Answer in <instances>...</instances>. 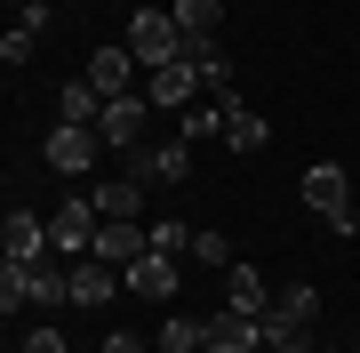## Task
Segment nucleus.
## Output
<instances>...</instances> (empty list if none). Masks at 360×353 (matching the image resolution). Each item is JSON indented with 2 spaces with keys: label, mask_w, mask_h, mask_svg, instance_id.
<instances>
[{
  "label": "nucleus",
  "mask_w": 360,
  "mask_h": 353,
  "mask_svg": "<svg viewBox=\"0 0 360 353\" xmlns=\"http://www.w3.org/2000/svg\"><path fill=\"white\" fill-rule=\"evenodd\" d=\"M304 209H321V217L336 225V241L360 233V217H352V177L336 169V161H312V169H304Z\"/></svg>",
  "instance_id": "f257e3e1"
},
{
  "label": "nucleus",
  "mask_w": 360,
  "mask_h": 353,
  "mask_svg": "<svg viewBox=\"0 0 360 353\" xmlns=\"http://www.w3.org/2000/svg\"><path fill=\"white\" fill-rule=\"evenodd\" d=\"M96 233H104V209H96L89 193H65L49 209V249H56V257H89Z\"/></svg>",
  "instance_id": "f03ea898"
},
{
  "label": "nucleus",
  "mask_w": 360,
  "mask_h": 353,
  "mask_svg": "<svg viewBox=\"0 0 360 353\" xmlns=\"http://www.w3.org/2000/svg\"><path fill=\"white\" fill-rule=\"evenodd\" d=\"M96 153H104V137H96V129H80V120H56V129L40 137V161H49L56 177H72V185H80V177H96Z\"/></svg>",
  "instance_id": "7ed1b4c3"
},
{
  "label": "nucleus",
  "mask_w": 360,
  "mask_h": 353,
  "mask_svg": "<svg viewBox=\"0 0 360 353\" xmlns=\"http://www.w3.org/2000/svg\"><path fill=\"white\" fill-rule=\"evenodd\" d=\"M129 49H136L144 73H160V65H176V56H184V32H176V16H168V8H136V16H129Z\"/></svg>",
  "instance_id": "20e7f679"
},
{
  "label": "nucleus",
  "mask_w": 360,
  "mask_h": 353,
  "mask_svg": "<svg viewBox=\"0 0 360 353\" xmlns=\"http://www.w3.org/2000/svg\"><path fill=\"white\" fill-rule=\"evenodd\" d=\"M144 113H160V105H153L144 89L112 97V105H104V120H96V137L112 144V153H136V144H144Z\"/></svg>",
  "instance_id": "39448f33"
},
{
  "label": "nucleus",
  "mask_w": 360,
  "mask_h": 353,
  "mask_svg": "<svg viewBox=\"0 0 360 353\" xmlns=\"http://www.w3.org/2000/svg\"><path fill=\"white\" fill-rule=\"evenodd\" d=\"M208 353H264V321L257 314H232V305H217V314L200 321Z\"/></svg>",
  "instance_id": "423d86ee"
},
{
  "label": "nucleus",
  "mask_w": 360,
  "mask_h": 353,
  "mask_svg": "<svg viewBox=\"0 0 360 353\" xmlns=\"http://www.w3.org/2000/svg\"><path fill=\"white\" fill-rule=\"evenodd\" d=\"M80 73H89L96 80V97H104V105H112V97H129L136 89V49H129V40H120V49H89V65H80Z\"/></svg>",
  "instance_id": "0eeeda50"
},
{
  "label": "nucleus",
  "mask_w": 360,
  "mask_h": 353,
  "mask_svg": "<svg viewBox=\"0 0 360 353\" xmlns=\"http://www.w3.org/2000/svg\"><path fill=\"white\" fill-rule=\"evenodd\" d=\"M120 281H129L136 297L168 305V297H176V289H184V257H160V249H144V257H136V265H129V273H120Z\"/></svg>",
  "instance_id": "6e6552de"
},
{
  "label": "nucleus",
  "mask_w": 360,
  "mask_h": 353,
  "mask_svg": "<svg viewBox=\"0 0 360 353\" xmlns=\"http://www.w3.org/2000/svg\"><path fill=\"white\" fill-rule=\"evenodd\" d=\"M144 97H153L160 113H184L200 97V65L193 56H176V65H160V73H144Z\"/></svg>",
  "instance_id": "1a4fd4ad"
},
{
  "label": "nucleus",
  "mask_w": 360,
  "mask_h": 353,
  "mask_svg": "<svg viewBox=\"0 0 360 353\" xmlns=\"http://www.w3.org/2000/svg\"><path fill=\"white\" fill-rule=\"evenodd\" d=\"M136 177L144 185H184V177H193V144H184V137H168V144H136Z\"/></svg>",
  "instance_id": "9d476101"
},
{
  "label": "nucleus",
  "mask_w": 360,
  "mask_h": 353,
  "mask_svg": "<svg viewBox=\"0 0 360 353\" xmlns=\"http://www.w3.org/2000/svg\"><path fill=\"white\" fill-rule=\"evenodd\" d=\"M312 321H321V289H312V281H288V289H281V305L264 314V345H272V337H288V329H312Z\"/></svg>",
  "instance_id": "9b49d317"
},
{
  "label": "nucleus",
  "mask_w": 360,
  "mask_h": 353,
  "mask_svg": "<svg viewBox=\"0 0 360 353\" xmlns=\"http://www.w3.org/2000/svg\"><path fill=\"white\" fill-rule=\"evenodd\" d=\"M232 105H240V89H224L217 105H208V97H193V105L176 113V137H184V144H208V137H224V129H232Z\"/></svg>",
  "instance_id": "f8f14e48"
},
{
  "label": "nucleus",
  "mask_w": 360,
  "mask_h": 353,
  "mask_svg": "<svg viewBox=\"0 0 360 353\" xmlns=\"http://www.w3.org/2000/svg\"><path fill=\"white\" fill-rule=\"evenodd\" d=\"M0 249H8V265L49 257V217H40V209H8V225H0Z\"/></svg>",
  "instance_id": "ddd939ff"
},
{
  "label": "nucleus",
  "mask_w": 360,
  "mask_h": 353,
  "mask_svg": "<svg viewBox=\"0 0 360 353\" xmlns=\"http://www.w3.org/2000/svg\"><path fill=\"white\" fill-rule=\"evenodd\" d=\"M112 289H129V281H120V265L72 257V305H112Z\"/></svg>",
  "instance_id": "4468645a"
},
{
  "label": "nucleus",
  "mask_w": 360,
  "mask_h": 353,
  "mask_svg": "<svg viewBox=\"0 0 360 353\" xmlns=\"http://www.w3.org/2000/svg\"><path fill=\"white\" fill-rule=\"evenodd\" d=\"M176 32H184V49H217V25H224V0H176Z\"/></svg>",
  "instance_id": "2eb2a0df"
},
{
  "label": "nucleus",
  "mask_w": 360,
  "mask_h": 353,
  "mask_svg": "<svg viewBox=\"0 0 360 353\" xmlns=\"http://www.w3.org/2000/svg\"><path fill=\"white\" fill-rule=\"evenodd\" d=\"M224 305H232V314H272V305H264V273H257V265H240V257H232L224 265Z\"/></svg>",
  "instance_id": "dca6fc26"
},
{
  "label": "nucleus",
  "mask_w": 360,
  "mask_h": 353,
  "mask_svg": "<svg viewBox=\"0 0 360 353\" xmlns=\"http://www.w3.org/2000/svg\"><path fill=\"white\" fill-rule=\"evenodd\" d=\"M89 201L104 217H144V177H104V185H89Z\"/></svg>",
  "instance_id": "f3484780"
},
{
  "label": "nucleus",
  "mask_w": 360,
  "mask_h": 353,
  "mask_svg": "<svg viewBox=\"0 0 360 353\" xmlns=\"http://www.w3.org/2000/svg\"><path fill=\"white\" fill-rule=\"evenodd\" d=\"M56 113H65V120H80V129H96V120H104V97H96V80H89V73H72L65 89H56Z\"/></svg>",
  "instance_id": "a211bd4d"
},
{
  "label": "nucleus",
  "mask_w": 360,
  "mask_h": 353,
  "mask_svg": "<svg viewBox=\"0 0 360 353\" xmlns=\"http://www.w3.org/2000/svg\"><path fill=\"white\" fill-rule=\"evenodd\" d=\"M264 137H272V120H264V113L232 105V129H224V144H232V153H264Z\"/></svg>",
  "instance_id": "6ab92c4d"
},
{
  "label": "nucleus",
  "mask_w": 360,
  "mask_h": 353,
  "mask_svg": "<svg viewBox=\"0 0 360 353\" xmlns=\"http://www.w3.org/2000/svg\"><path fill=\"white\" fill-rule=\"evenodd\" d=\"M153 353H208V337H200V321H193V314H168Z\"/></svg>",
  "instance_id": "aec40b11"
},
{
  "label": "nucleus",
  "mask_w": 360,
  "mask_h": 353,
  "mask_svg": "<svg viewBox=\"0 0 360 353\" xmlns=\"http://www.w3.org/2000/svg\"><path fill=\"white\" fill-rule=\"evenodd\" d=\"M193 233H200V225H176V217H153V249H160V257H193Z\"/></svg>",
  "instance_id": "412c9836"
},
{
  "label": "nucleus",
  "mask_w": 360,
  "mask_h": 353,
  "mask_svg": "<svg viewBox=\"0 0 360 353\" xmlns=\"http://www.w3.org/2000/svg\"><path fill=\"white\" fill-rule=\"evenodd\" d=\"M184 56L200 65V89H217V97L232 89V56H224V49H184Z\"/></svg>",
  "instance_id": "4be33fe9"
},
{
  "label": "nucleus",
  "mask_w": 360,
  "mask_h": 353,
  "mask_svg": "<svg viewBox=\"0 0 360 353\" xmlns=\"http://www.w3.org/2000/svg\"><path fill=\"white\" fill-rule=\"evenodd\" d=\"M184 265H217V273H224V265H232V241L224 233H193V257H184Z\"/></svg>",
  "instance_id": "5701e85b"
},
{
  "label": "nucleus",
  "mask_w": 360,
  "mask_h": 353,
  "mask_svg": "<svg viewBox=\"0 0 360 353\" xmlns=\"http://www.w3.org/2000/svg\"><path fill=\"white\" fill-rule=\"evenodd\" d=\"M0 65L25 73V65H32V32H16V25H8V40H0Z\"/></svg>",
  "instance_id": "b1692460"
},
{
  "label": "nucleus",
  "mask_w": 360,
  "mask_h": 353,
  "mask_svg": "<svg viewBox=\"0 0 360 353\" xmlns=\"http://www.w3.org/2000/svg\"><path fill=\"white\" fill-rule=\"evenodd\" d=\"M49 25H56V8H49V0H25V8H16V32H32V40H40Z\"/></svg>",
  "instance_id": "393cba45"
},
{
  "label": "nucleus",
  "mask_w": 360,
  "mask_h": 353,
  "mask_svg": "<svg viewBox=\"0 0 360 353\" xmlns=\"http://www.w3.org/2000/svg\"><path fill=\"white\" fill-rule=\"evenodd\" d=\"M104 353H144V337H136V329H112V337H104Z\"/></svg>",
  "instance_id": "a878e982"
},
{
  "label": "nucleus",
  "mask_w": 360,
  "mask_h": 353,
  "mask_svg": "<svg viewBox=\"0 0 360 353\" xmlns=\"http://www.w3.org/2000/svg\"><path fill=\"white\" fill-rule=\"evenodd\" d=\"M352 353H360V337H352Z\"/></svg>",
  "instance_id": "bb28decb"
},
{
  "label": "nucleus",
  "mask_w": 360,
  "mask_h": 353,
  "mask_svg": "<svg viewBox=\"0 0 360 353\" xmlns=\"http://www.w3.org/2000/svg\"><path fill=\"white\" fill-rule=\"evenodd\" d=\"M352 73H360V65H352Z\"/></svg>",
  "instance_id": "cd10ccee"
}]
</instances>
